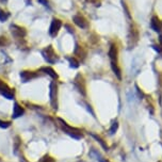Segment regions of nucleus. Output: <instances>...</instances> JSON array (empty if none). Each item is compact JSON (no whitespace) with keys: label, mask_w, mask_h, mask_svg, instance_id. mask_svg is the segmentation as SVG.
<instances>
[{"label":"nucleus","mask_w":162,"mask_h":162,"mask_svg":"<svg viewBox=\"0 0 162 162\" xmlns=\"http://www.w3.org/2000/svg\"><path fill=\"white\" fill-rule=\"evenodd\" d=\"M39 2L43 3L44 6H48V1H47V0H39Z\"/></svg>","instance_id":"25"},{"label":"nucleus","mask_w":162,"mask_h":162,"mask_svg":"<svg viewBox=\"0 0 162 162\" xmlns=\"http://www.w3.org/2000/svg\"><path fill=\"white\" fill-rule=\"evenodd\" d=\"M150 27L155 32H160L162 29V22L161 20L157 16H152V20H150Z\"/></svg>","instance_id":"9"},{"label":"nucleus","mask_w":162,"mask_h":162,"mask_svg":"<svg viewBox=\"0 0 162 162\" xmlns=\"http://www.w3.org/2000/svg\"><path fill=\"white\" fill-rule=\"evenodd\" d=\"M61 27H62V22H61V20L59 19H52V22H51L50 25V28H49V34L51 35V37H56V35L58 34V32H59V30L61 29Z\"/></svg>","instance_id":"6"},{"label":"nucleus","mask_w":162,"mask_h":162,"mask_svg":"<svg viewBox=\"0 0 162 162\" xmlns=\"http://www.w3.org/2000/svg\"><path fill=\"white\" fill-rule=\"evenodd\" d=\"M12 34L14 35V37H18V39H21V37H25V34H26V31H25L22 28H20V27L13 26L12 27Z\"/></svg>","instance_id":"13"},{"label":"nucleus","mask_w":162,"mask_h":162,"mask_svg":"<svg viewBox=\"0 0 162 162\" xmlns=\"http://www.w3.org/2000/svg\"><path fill=\"white\" fill-rule=\"evenodd\" d=\"M109 58L111 60V62H116L118 61V48H116V45L115 44H112L110 46L109 49Z\"/></svg>","instance_id":"10"},{"label":"nucleus","mask_w":162,"mask_h":162,"mask_svg":"<svg viewBox=\"0 0 162 162\" xmlns=\"http://www.w3.org/2000/svg\"><path fill=\"white\" fill-rule=\"evenodd\" d=\"M9 17V14L8 13H6L4 11H2L1 9H0V20L1 21H4V20H6Z\"/></svg>","instance_id":"22"},{"label":"nucleus","mask_w":162,"mask_h":162,"mask_svg":"<svg viewBox=\"0 0 162 162\" xmlns=\"http://www.w3.org/2000/svg\"><path fill=\"white\" fill-rule=\"evenodd\" d=\"M3 44H4L3 37H0V45H3Z\"/></svg>","instance_id":"27"},{"label":"nucleus","mask_w":162,"mask_h":162,"mask_svg":"<svg viewBox=\"0 0 162 162\" xmlns=\"http://www.w3.org/2000/svg\"><path fill=\"white\" fill-rule=\"evenodd\" d=\"M139 40V31L137 30L136 27L131 26L128 32V46L129 48H133Z\"/></svg>","instance_id":"2"},{"label":"nucleus","mask_w":162,"mask_h":162,"mask_svg":"<svg viewBox=\"0 0 162 162\" xmlns=\"http://www.w3.org/2000/svg\"><path fill=\"white\" fill-rule=\"evenodd\" d=\"M37 77V74H34L33 71H21L20 73V78L24 82H27V81H30L31 79Z\"/></svg>","instance_id":"12"},{"label":"nucleus","mask_w":162,"mask_h":162,"mask_svg":"<svg viewBox=\"0 0 162 162\" xmlns=\"http://www.w3.org/2000/svg\"><path fill=\"white\" fill-rule=\"evenodd\" d=\"M40 162H56V160L52 158V157H50V156H48V155H46V156H44L42 159H40Z\"/></svg>","instance_id":"20"},{"label":"nucleus","mask_w":162,"mask_h":162,"mask_svg":"<svg viewBox=\"0 0 162 162\" xmlns=\"http://www.w3.org/2000/svg\"><path fill=\"white\" fill-rule=\"evenodd\" d=\"M111 67H112V71L113 73L115 74V76L118 77V79H122V74H121V69L118 67V65L116 64V62H111Z\"/></svg>","instance_id":"15"},{"label":"nucleus","mask_w":162,"mask_h":162,"mask_svg":"<svg viewBox=\"0 0 162 162\" xmlns=\"http://www.w3.org/2000/svg\"><path fill=\"white\" fill-rule=\"evenodd\" d=\"M25 113V110L19 103L15 102L14 105V108H13V118H20L22 114Z\"/></svg>","instance_id":"11"},{"label":"nucleus","mask_w":162,"mask_h":162,"mask_svg":"<svg viewBox=\"0 0 162 162\" xmlns=\"http://www.w3.org/2000/svg\"><path fill=\"white\" fill-rule=\"evenodd\" d=\"M87 1H89V2H92V3H99V1L98 0H87Z\"/></svg>","instance_id":"26"},{"label":"nucleus","mask_w":162,"mask_h":162,"mask_svg":"<svg viewBox=\"0 0 162 162\" xmlns=\"http://www.w3.org/2000/svg\"><path fill=\"white\" fill-rule=\"evenodd\" d=\"M40 71H45L46 74H48V75L50 76L51 78H53V79H57V78H58L57 73H56V71H53V69L51 68V67H48V66L42 67V68H40Z\"/></svg>","instance_id":"14"},{"label":"nucleus","mask_w":162,"mask_h":162,"mask_svg":"<svg viewBox=\"0 0 162 162\" xmlns=\"http://www.w3.org/2000/svg\"><path fill=\"white\" fill-rule=\"evenodd\" d=\"M42 53H43V56H44L45 60L48 63H51V64H52V63H55L56 61L58 60V57H57V55H56L55 50H53L52 46H48L47 48H45Z\"/></svg>","instance_id":"3"},{"label":"nucleus","mask_w":162,"mask_h":162,"mask_svg":"<svg viewBox=\"0 0 162 162\" xmlns=\"http://www.w3.org/2000/svg\"><path fill=\"white\" fill-rule=\"evenodd\" d=\"M118 122L115 121L113 124H112V127L110 128V130H109L110 134H114V133H115V131L118 130Z\"/></svg>","instance_id":"19"},{"label":"nucleus","mask_w":162,"mask_h":162,"mask_svg":"<svg viewBox=\"0 0 162 162\" xmlns=\"http://www.w3.org/2000/svg\"><path fill=\"white\" fill-rule=\"evenodd\" d=\"M73 20H74V22H75V24L81 29H87V27H89V24H87V19H85L83 16H80V15H75V16L73 17Z\"/></svg>","instance_id":"8"},{"label":"nucleus","mask_w":162,"mask_h":162,"mask_svg":"<svg viewBox=\"0 0 162 162\" xmlns=\"http://www.w3.org/2000/svg\"><path fill=\"white\" fill-rule=\"evenodd\" d=\"M0 93L2 96H4L8 99H14V91L8 87L3 81L0 80Z\"/></svg>","instance_id":"4"},{"label":"nucleus","mask_w":162,"mask_h":162,"mask_svg":"<svg viewBox=\"0 0 162 162\" xmlns=\"http://www.w3.org/2000/svg\"><path fill=\"white\" fill-rule=\"evenodd\" d=\"M20 143L21 142L19 141V137H16L15 138V141H14V149H15V154L17 152V150H18L19 146H20Z\"/></svg>","instance_id":"21"},{"label":"nucleus","mask_w":162,"mask_h":162,"mask_svg":"<svg viewBox=\"0 0 162 162\" xmlns=\"http://www.w3.org/2000/svg\"><path fill=\"white\" fill-rule=\"evenodd\" d=\"M58 87L57 84L55 82H51L50 84V102H51V107L53 109H57L58 108Z\"/></svg>","instance_id":"5"},{"label":"nucleus","mask_w":162,"mask_h":162,"mask_svg":"<svg viewBox=\"0 0 162 162\" xmlns=\"http://www.w3.org/2000/svg\"><path fill=\"white\" fill-rule=\"evenodd\" d=\"M91 136L93 137V138L95 139V140L97 141V142H99V144H100L101 146H102V148H103V149H105V150H108V149H109V147H108V145L105 143V142H103V140L100 138V137L96 136V134H94V133H91Z\"/></svg>","instance_id":"16"},{"label":"nucleus","mask_w":162,"mask_h":162,"mask_svg":"<svg viewBox=\"0 0 162 162\" xmlns=\"http://www.w3.org/2000/svg\"><path fill=\"white\" fill-rule=\"evenodd\" d=\"M10 126H11L10 122H4V121L0 120V127H1V128H9Z\"/></svg>","instance_id":"23"},{"label":"nucleus","mask_w":162,"mask_h":162,"mask_svg":"<svg viewBox=\"0 0 162 162\" xmlns=\"http://www.w3.org/2000/svg\"><path fill=\"white\" fill-rule=\"evenodd\" d=\"M75 55L81 58V56H82V57H84L85 52H83V51H82V48H81V47L76 46V48H75Z\"/></svg>","instance_id":"18"},{"label":"nucleus","mask_w":162,"mask_h":162,"mask_svg":"<svg viewBox=\"0 0 162 162\" xmlns=\"http://www.w3.org/2000/svg\"><path fill=\"white\" fill-rule=\"evenodd\" d=\"M123 8L125 9V12H126V15H127V17H129V18H131V17H130L129 10H128V8H127V6H126V3H125V2H123Z\"/></svg>","instance_id":"24"},{"label":"nucleus","mask_w":162,"mask_h":162,"mask_svg":"<svg viewBox=\"0 0 162 162\" xmlns=\"http://www.w3.org/2000/svg\"><path fill=\"white\" fill-rule=\"evenodd\" d=\"M75 87H77V90L80 92L81 94H82L83 96L87 95V92H85V84H84V80H83V78L81 77L80 75H78L77 77H76L75 79Z\"/></svg>","instance_id":"7"},{"label":"nucleus","mask_w":162,"mask_h":162,"mask_svg":"<svg viewBox=\"0 0 162 162\" xmlns=\"http://www.w3.org/2000/svg\"><path fill=\"white\" fill-rule=\"evenodd\" d=\"M59 121L61 122V125H62L64 132H66L68 136H71V138L76 139V140H79L80 138H82V134L80 133L79 129H77V128H74V127H71L69 125H67L66 122L61 120V118H59Z\"/></svg>","instance_id":"1"},{"label":"nucleus","mask_w":162,"mask_h":162,"mask_svg":"<svg viewBox=\"0 0 162 162\" xmlns=\"http://www.w3.org/2000/svg\"><path fill=\"white\" fill-rule=\"evenodd\" d=\"M69 64H71V67H74V68H77L79 66V62L75 59V58H68Z\"/></svg>","instance_id":"17"}]
</instances>
